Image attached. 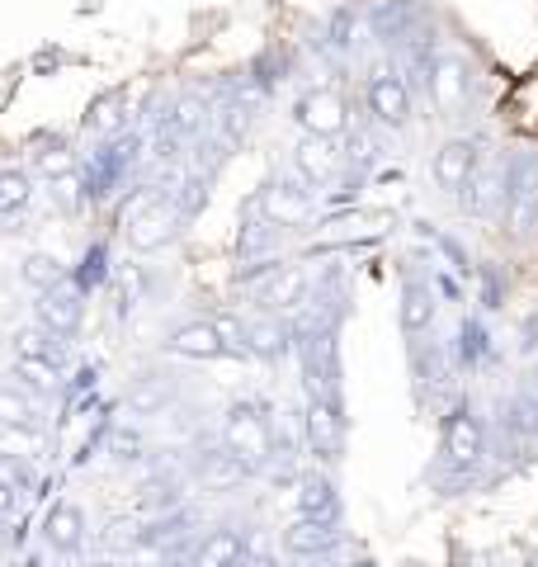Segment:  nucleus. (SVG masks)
<instances>
[{"label":"nucleus","instance_id":"1","mask_svg":"<svg viewBox=\"0 0 538 567\" xmlns=\"http://www.w3.org/2000/svg\"><path fill=\"white\" fill-rule=\"evenodd\" d=\"M223 445L246 458L250 468H265L275 458V431H269V416L260 402H231L227 416H223Z\"/></svg>","mask_w":538,"mask_h":567},{"label":"nucleus","instance_id":"2","mask_svg":"<svg viewBox=\"0 0 538 567\" xmlns=\"http://www.w3.org/2000/svg\"><path fill=\"white\" fill-rule=\"evenodd\" d=\"M179 223H185L179 204H170L166 194H152V199H142V204L128 213V246H133L137 256L166 251V246L179 237Z\"/></svg>","mask_w":538,"mask_h":567},{"label":"nucleus","instance_id":"3","mask_svg":"<svg viewBox=\"0 0 538 567\" xmlns=\"http://www.w3.org/2000/svg\"><path fill=\"white\" fill-rule=\"evenodd\" d=\"M312 185L308 181H275V185H265L260 194V218L265 223H275V227H308L312 223Z\"/></svg>","mask_w":538,"mask_h":567},{"label":"nucleus","instance_id":"4","mask_svg":"<svg viewBox=\"0 0 538 567\" xmlns=\"http://www.w3.org/2000/svg\"><path fill=\"white\" fill-rule=\"evenodd\" d=\"M293 123L302 133L335 142L340 133L350 128V110H345V100H340V91H308L293 104Z\"/></svg>","mask_w":538,"mask_h":567},{"label":"nucleus","instance_id":"5","mask_svg":"<svg viewBox=\"0 0 538 567\" xmlns=\"http://www.w3.org/2000/svg\"><path fill=\"white\" fill-rule=\"evenodd\" d=\"M39 327L43 331H52V336H76L81 331V322H85V298H81V289L71 279H62V284H52V289H43L39 293Z\"/></svg>","mask_w":538,"mask_h":567},{"label":"nucleus","instance_id":"6","mask_svg":"<svg viewBox=\"0 0 538 567\" xmlns=\"http://www.w3.org/2000/svg\"><path fill=\"white\" fill-rule=\"evenodd\" d=\"M308 445L321 464H331L345 450V416H340V406L331 393H312L308 402Z\"/></svg>","mask_w":538,"mask_h":567},{"label":"nucleus","instance_id":"7","mask_svg":"<svg viewBox=\"0 0 538 567\" xmlns=\"http://www.w3.org/2000/svg\"><path fill=\"white\" fill-rule=\"evenodd\" d=\"M430 175H435V185L444 194L468 189L473 175H477V147H473L468 137H448L444 147L435 152V162H430Z\"/></svg>","mask_w":538,"mask_h":567},{"label":"nucleus","instance_id":"8","mask_svg":"<svg viewBox=\"0 0 538 567\" xmlns=\"http://www.w3.org/2000/svg\"><path fill=\"white\" fill-rule=\"evenodd\" d=\"M369 114L383 123V128H402L411 118V91L397 71H379L369 76Z\"/></svg>","mask_w":538,"mask_h":567},{"label":"nucleus","instance_id":"9","mask_svg":"<svg viewBox=\"0 0 538 567\" xmlns=\"http://www.w3.org/2000/svg\"><path fill=\"white\" fill-rule=\"evenodd\" d=\"M166 350L185 354V360H223V354H231L218 322H175L166 331Z\"/></svg>","mask_w":538,"mask_h":567},{"label":"nucleus","instance_id":"10","mask_svg":"<svg viewBox=\"0 0 538 567\" xmlns=\"http://www.w3.org/2000/svg\"><path fill=\"white\" fill-rule=\"evenodd\" d=\"M293 171H298V181H308L312 189L331 185L335 175H340V152H335V142H331V137L302 133V142L293 147Z\"/></svg>","mask_w":538,"mask_h":567},{"label":"nucleus","instance_id":"11","mask_svg":"<svg viewBox=\"0 0 538 567\" xmlns=\"http://www.w3.org/2000/svg\"><path fill=\"white\" fill-rule=\"evenodd\" d=\"M425 85H430V100H435L439 114H454V110L468 104V66H463L458 58H435L430 62Z\"/></svg>","mask_w":538,"mask_h":567},{"label":"nucleus","instance_id":"12","mask_svg":"<svg viewBox=\"0 0 538 567\" xmlns=\"http://www.w3.org/2000/svg\"><path fill=\"white\" fill-rule=\"evenodd\" d=\"M256 298H260V308L275 312V317L302 308V303H308V270H302V265H279V270L260 284Z\"/></svg>","mask_w":538,"mask_h":567},{"label":"nucleus","instance_id":"13","mask_svg":"<svg viewBox=\"0 0 538 567\" xmlns=\"http://www.w3.org/2000/svg\"><path fill=\"white\" fill-rule=\"evenodd\" d=\"M43 539H48L52 554L76 558L85 548V511L76 502H58L48 511V520H43Z\"/></svg>","mask_w":538,"mask_h":567},{"label":"nucleus","instance_id":"14","mask_svg":"<svg viewBox=\"0 0 538 567\" xmlns=\"http://www.w3.org/2000/svg\"><path fill=\"white\" fill-rule=\"evenodd\" d=\"M194 468H199V483L213 487V492H237V487H246L250 477H256V468H250L246 458L231 454L227 445L223 450H204Z\"/></svg>","mask_w":538,"mask_h":567},{"label":"nucleus","instance_id":"15","mask_svg":"<svg viewBox=\"0 0 538 567\" xmlns=\"http://www.w3.org/2000/svg\"><path fill=\"white\" fill-rule=\"evenodd\" d=\"M444 454L454 458L458 468H468L482 458V421L468 412V406H458V412L444 421Z\"/></svg>","mask_w":538,"mask_h":567},{"label":"nucleus","instance_id":"16","mask_svg":"<svg viewBox=\"0 0 538 567\" xmlns=\"http://www.w3.org/2000/svg\"><path fill=\"white\" fill-rule=\"evenodd\" d=\"M298 516H308V520H335L340 516V492L327 473L298 477Z\"/></svg>","mask_w":538,"mask_h":567},{"label":"nucleus","instance_id":"17","mask_svg":"<svg viewBox=\"0 0 538 567\" xmlns=\"http://www.w3.org/2000/svg\"><path fill=\"white\" fill-rule=\"evenodd\" d=\"M170 402H175V388H170V379H161V374H142L128 388V398H123V406H128L133 416H156V412H166Z\"/></svg>","mask_w":538,"mask_h":567},{"label":"nucleus","instance_id":"18","mask_svg":"<svg viewBox=\"0 0 538 567\" xmlns=\"http://www.w3.org/2000/svg\"><path fill=\"white\" fill-rule=\"evenodd\" d=\"M430 322H435V293H430V284L406 279L402 284V331L421 336Z\"/></svg>","mask_w":538,"mask_h":567},{"label":"nucleus","instance_id":"19","mask_svg":"<svg viewBox=\"0 0 538 567\" xmlns=\"http://www.w3.org/2000/svg\"><path fill=\"white\" fill-rule=\"evenodd\" d=\"M241 554H246L241 529H213L199 548V558H194V567H237Z\"/></svg>","mask_w":538,"mask_h":567},{"label":"nucleus","instance_id":"20","mask_svg":"<svg viewBox=\"0 0 538 567\" xmlns=\"http://www.w3.org/2000/svg\"><path fill=\"white\" fill-rule=\"evenodd\" d=\"M283 350H289V327H283L275 312H260V322H250V354L279 360Z\"/></svg>","mask_w":538,"mask_h":567},{"label":"nucleus","instance_id":"21","mask_svg":"<svg viewBox=\"0 0 538 567\" xmlns=\"http://www.w3.org/2000/svg\"><path fill=\"white\" fill-rule=\"evenodd\" d=\"M14 374H20L33 393H58L62 388V369L52 354H20V360H14Z\"/></svg>","mask_w":538,"mask_h":567},{"label":"nucleus","instance_id":"22","mask_svg":"<svg viewBox=\"0 0 538 567\" xmlns=\"http://www.w3.org/2000/svg\"><path fill=\"white\" fill-rule=\"evenodd\" d=\"M335 520H308V516H298L293 529H289V548L293 554H327V548L335 544Z\"/></svg>","mask_w":538,"mask_h":567},{"label":"nucleus","instance_id":"23","mask_svg":"<svg viewBox=\"0 0 538 567\" xmlns=\"http://www.w3.org/2000/svg\"><path fill=\"white\" fill-rule=\"evenodd\" d=\"M43 435L33 425H0V454L6 458H24V464H39L43 458Z\"/></svg>","mask_w":538,"mask_h":567},{"label":"nucleus","instance_id":"24","mask_svg":"<svg viewBox=\"0 0 538 567\" xmlns=\"http://www.w3.org/2000/svg\"><path fill=\"white\" fill-rule=\"evenodd\" d=\"M33 171L58 185L66 175H76V152H71L66 142H43V147H33Z\"/></svg>","mask_w":538,"mask_h":567},{"label":"nucleus","instance_id":"25","mask_svg":"<svg viewBox=\"0 0 538 567\" xmlns=\"http://www.w3.org/2000/svg\"><path fill=\"white\" fill-rule=\"evenodd\" d=\"M114 293H118V312H133L137 303H147V270L137 260H118Z\"/></svg>","mask_w":538,"mask_h":567},{"label":"nucleus","instance_id":"26","mask_svg":"<svg viewBox=\"0 0 538 567\" xmlns=\"http://www.w3.org/2000/svg\"><path fill=\"white\" fill-rule=\"evenodd\" d=\"M208 128V104L199 100V95H185L175 104V114H170V133H179V137H199Z\"/></svg>","mask_w":538,"mask_h":567},{"label":"nucleus","instance_id":"27","mask_svg":"<svg viewBox=\"0 0 538 567\" xmlns=\"http://www.w3.org/2000/svg\"><path fill=\"white\" fill-rule=\"evenodd\" d=\"M29 199H33L29 175H24V171H14V166L0 171V218H10V213H20Z\"/></svg>","mask_w":538,"mask_h":567},{"label":"nucleus","instance_id":"28","mask_svg":"<svg viewBox=\"0 0 538 567\" xmlns=\"http://www.w3.org/2000/svg\"><path fill=\"white\" fill-rule=\"evenodd\" d=\"M123 123H128V114H123V95H110V100H100L95 110H90L85 128L95 137H114V133H123Z\"/></svg>","mask_w":538,"mask_h":567},{"label":"nucleus","instance_id":"29","mask_svg":"<svg viewBox=\"0 0 538 567\" xmlns=\"http://www.w3.org/2000/svg\"><path fill=\"white\" fill-rule=\"evenodd\" d=\"M39 412H33V402L20 393V388H0V425H33Z\"/></svg>","mask_w":538,"mask_h":567},{"label":"nucleus","instance_id":"30","mask_svg":"<svg viewBox=\"0 0 538 567\" xmlns=\"http://www.w3.org/2000/svg\"><path fill=\"white\" fill-rule=\"evenodd\" d=\"M275 233H279V227H275V223H265V218H260V223H246V227H241V237H237L241 260L269 251V241H275Z\"/></svg>","mask_w":538,"mask_h":567},{"label":"nucleus","instance_id":"31","mask_svg":"<svg viewBox=\"0 0 538 567\" xmlns=\"http://www.w3.org/2000/svg\"><path fill=\"white\" fill-rule=\"evenodd\" d=\"M66 275H62V265L52 260V256H29L24 260V284H33V289H52V284H62Z\"/></svg>","mask_w":538,"mask_h":567},{"label":"nucleus","instance_id":"32","mask_svg":"<svg viewBox=\"0 0 538 567\" xmlns=\"http://www.w3.org/2000/svg\"><path fill=\"white\" fill-rule=\"evenodd\" d=\"M218 331H223V341H227L231 354H250V322H241V317L223 312V317H218Z\"/></svg>","mask_w":538,"mask_h":567},{"label":"nucleus","instance_id":"33","mask_svg":"<svg viewBox=\"0 0 538 567\" xmlns=\"http://www.w3.org/2000/svg\"><path fill=\"white\" fill-rule=\"evenodd\" d=\"M250 104H231V110L223 114V128H227V142H241L246 133H250Z\"/></svg>","mask_w":538,"mask_h":567},{"label":"nucleus","instance_id":"34","mask_svg":"<svg viewBox=\"0 0 538 567\" xmlns=\"http://www.w3.org/2000/svg\"><path fill=\"white\" fill-rule=\"evenodd\" d=\"M114 450H118V458H137L142 454V440L133 431H114Z\"/></svg>","mask_w":538,"mask_h":567},{"label":"nucleus","instance_id":"35","mask_svg":"<svg viewBox=\"0 0 538 567\" xmlns=\"http://www.w3.org/2000/svg\"><path fill=\"white\" fill-rule=\"evenodd\" d=\"M10 511H14V483L10 477H0V520H6Z\"/></svg>","mask_w":538,"mask_h":567},{"label":"nucleus","instance_id":"36","mask_svg":"<svg viewBox=\"0 0 538 567\" xmlns=\"http://www.w3.org/2000/svg\"><path fill=\"white\" fill-rule=\"evenodd\" d=\"M237 567H275V558H269V554H241Z\"/></svg>","mask_w":538,"mask_h":567},{"label":"nucleus","instance_id":"37","mask_svg":"<svg viewBox=\"0 0 538 567\" xmlns=\"http://www.w3.org/2000/svg\"><path fill=\"white\" fill-rule=\"evenodd\" d=\"M345 567H373V563H369V558H354V563H345Z\"/></svg>","mask_w":538,"mask_h":567},{"label":"nucleus","instance_id":"38","mask_svg":"<svg viewBox=\"0 0 538 567\" xmlns=\"http://www.w3.org/2000/svg\"><path fill=\"white\" fill-rule=\"evenodd\" d=\"M529 567H538V554H534V558H529Z\"/></svg>","mask_w":538,"mask_h":567}]
</instances>
